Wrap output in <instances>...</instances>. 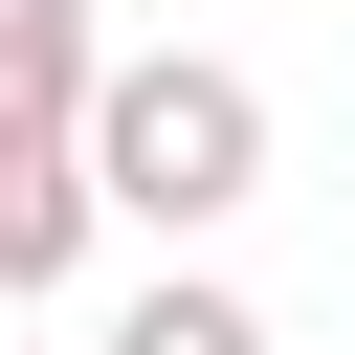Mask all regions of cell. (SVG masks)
Returning a JSON list of instances; mask_svg holds the SVG:
<instances>
[{"label": "cell", "mask_w": 355, "mask_h": 355, "mask_svg": "<svg viewBox=\"0 0 355 355\" xmlns=\"http://www.w3.org/2000/svg\"><path fill=\"white\" fill-rule=\"evenodd\" d=\"M67 155H89V222L200 244V222H244V200H266V89H244L222 44H133V67H89Z\"/></svg>", "instance_id": "6da1fadb"}, {"label": "cell", "mask_w": 355, "mask_h": 355, "mask_svg": "<svg viewBox=\"0 0 355 355\" xmlns=\"http://www.w3.org/2000/svg\"><path fill=\"white\" fill-rule=\"evenodd\" d=\"M89 266V155L67 133H0V311H44Z\"/></svg>", "instance_id": "7a4b0ae2"}, {"label": "cell", "mask_w": 355, "mask_h": 355, "mask_svg": "<svg viewBox=\"0 0 355 355\" xmlns=\"http://www.w3.org/2000/svg\"><path fill=\"white\" fill-rule=\"evenodd\" d=\"M89 67H111V22H89V0H0V133H67V111H89Z\"/></svg>", "instance_id": "3957f363"}, {"label": "cell", "mask_w": 355, "mask_h": 355, "mask_svg": "<svg viewBox=\"0 0 355 355\" xmlns=\"http://www.w3.org/2000/svg\"><path fill=\"white\" fill-rule=\"evenodd\" d=\"M111 355H266V311H244V288H200V266H155V288L111 311Z\"/></svg>", "instance_id": "277c9868"}]
</instances>
